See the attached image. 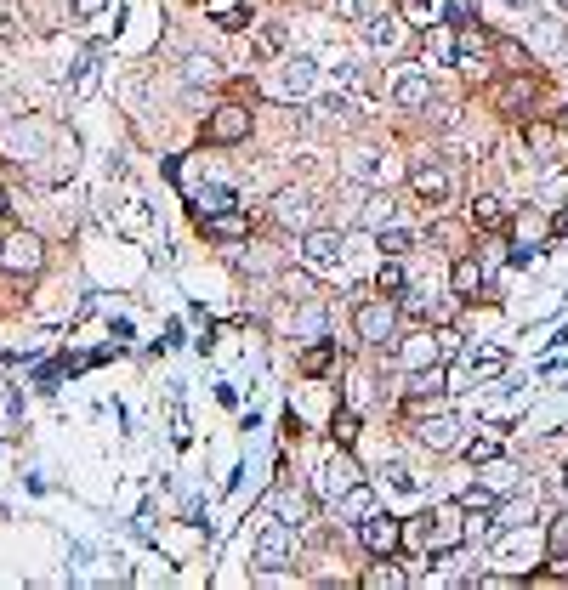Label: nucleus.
<instances>
[{
  "instance_id": "30",
  "label": "nucleus",
  "mask_w": 568,
  "mask_h": 590,
  "mask_svg": "<svg viewBox=\"0 0 568 590\" xmlns=\"http://www.w3.org/2000/svg\"><path fill=\"white\" fill-rule=\"evenodd\" d=\"M211 80H222V69H216V57L194 52L188 63H182V86H211Z\"/></svg>"
},
{
  "instance_id": "10",
  "label": "nucleus",
  "mask_w": 568,
  "mask_h": 590,
  "mask_svg": "<svg viewBox=\"0 0 568 590\" xmlns=\"http://www.w3.org/2000/svg\"><path fill=\"white\" fill-rule=\"evenodd\" d=\"M273 216H279L284 227H313V216H319V210H313V193L307 188H279L273 193Z\"/></svg>"
},
{
  "instance_id": "28",
  "label": "nucleus",
  "mask_w": 568,
  "mask_h": 590,
  "mask_svg": "<svg viewBox=\"0 0 568 590\" xmlns=\"http://www.w3.org/2000/svg\"><path fill=\"white\" fill-rule=\"evenodd\" d=\"M546 556H551V573H568V511L557 522H551L546 534Z\"/></svg>"
},
{
  "instance_id": "36",
  "label": "nucleus",
  "mask_w": 568,
  "mask_h": 590,
  "mask_svg": "<svg viewBox=\"0 0 568 590\" xmlns=\"http://www.w3.org/2000/svg\"><path fill=\"white\" fill-rule=\"evenodd\" d=\"M364 585H370V590H381V585H404V568H392V556H381V568L364 573Z\"/></svg>"
},
{
  "instance_id": "26",
  "label": "nucleus",
  "mask_w": 568,
  "mask_h": 590,
  "mask_svg": "<svg viewBox=\"0 0 568 590\" xmlns=\"http://www.w3.org/2000/svg\"><path fill=\"white\" fill-rule=\"evenodd\" d=\"M540 205H546V210H563L568 205V171H563V165H551V171L540 176Z\"/></svg>"
},
{
  "instance_id": "40",
  "label": "nucleus",
  "mask_w": 568,
  "mask_h": 590,
  "mask_svg": "<svg viewBox=\"0 0 568 590\" xmlns=\"http://www.w3.org/2000/svg\"><path fill=\"white\" fill-rule=\"evenodd\" d=\"M336 12L347 23H370L375 18V0H336Z\"/></svg>"
},
{
  "instance_id": "32",
  "label": "nucleus",
  "mask_w": 568,
  "mask_h": 590,
  "mask_svg": "<svg viewBox=\"0 0 568 590\" xmlns=\"http://www.w3.org/2000/svg\"><path fill=\"white\" fill-rule=\"evenodd\" d=\"M375 290H381V295H392V301L404 295V261H398V256H387V261H381V278H375Z\"/></svg>"
},
{
  "instance_id": "14",
  "label": "nucleus",
  "mask_w": 568,
  "mask_h": 590,
  "mask_svg": "<svg viewBox=\"0 0 568 590\" xmlns=\"http://www.w3.org/2000/svg\"><path fill=\"white\" fill-rule=\"evenodd\" d=\"M319 471H324V477H319V488L330 494V500H341V494H347V488L358 483V466H353V454H347V449H341V454H330V460H324Z\"/></svg>"
},
{
  "instance_id": "21",
  "label": "nucleus",
  "mask_w": 568,
  "mask_h": 590,
  "mask_svg": "<svg viewBox=\"0 0 568 590\" xmlns=\"http://www.w3.org/2000/svg\"><path fill=\"white\" fill-rule=\"evenodd\" d=\"M262 511H279V522H290V528H302V522L313 517V500H307V494H273V500H267Z\"/></svg>"
},
{
  "instance_id": "22",
  "label": "nucleus",
  "mask_w": 568,
  "mask_h": 590,
  "mask_svg": "<svg viewBox=\"0 0 568 590\" xmlns=\"http://www.w3.org/2000/svg\"><path fill=\"white\" fill-rule=\"evenodd\" d=\"M353 176H364L370 188H387V176H392V159L381 154V148H364V154L353 159Z\"/></svg>"
},
{
  "instance_id": "24",
  "label": "nucleus",
  "mask_w": 568,
  "mask_h": 590,
  "mask_svg": "<svg viewBox=\"0 0 568 590\" xmlns=\"http://www.w3.org/2000/svg\"><path fill=\"white\" fill-rule=\"evenodd\" d=\"M392 97H398V108H426L432 103V80H426V74H404Z\"/></svg>"
},
{
  "instance_id": "19",
  "label": "nucleus",
  "mask_w": 568,
  "mask_h": 590,
  "mask_svg": "<svg viewBox=\"0 0 568 590\" xmlns=\"http://www.w3.org/2000/svg\"><path fill=\"white\" fill-rule=\"evenodd\" d=\"M313 80H319V63H313V57H284V91H290V97H307Z\"/></svg>"
},
{
  "instance_id": "34",
  "label": "nucleus",
  "mask_w": 568,
  "mask_h": 590,
  "mask_svg": "<svg viewBox=\"0 0 568 590\" xmlns=\"http://www.w3.org/2000/svg\"><path fill=\"white\" fill-rule=\"evenodd\" d=\"M205 233H216V239H245V216L239 210H228V216H211V222H199Z\"/></svg>"
},
{
  "instance_id": "23",
  "label": "nucleus",
  "mask_w": 568,
  "mask_h": 590,
  "mask_svg": "<svg viewBox=\"0 0 568 590\" xmlns=\"http://www.w3.org/2000/svg\"><path fill=\"white\" fill-rule=\"evenodd\" d=\"M506 534H512V528H506ZM529 545H534V534H529V522H523V539H500V562H506V568H512V573H523V568H529Z\"/></svg>"
},
{
  "instance_id": "18",
  "label": "nucleus",
  "mask_w": 568,
  "mask_h": 590,
  "mask_svg": "<svg viewBox=\"0 0 568 590\" xmlns=\"http://www.w3.org/2000/svg\"><path fill=\"white\" fill-rule=\"evenodd\" d=\"M483 267L478 261H455V273H449V295H455V301H478V290H483Z\"/></svg>"
},
{
  "instance_id": "17",
  "label": "nucleus",
  "mask_w": 568,
  "mask_h": 590,
  "mask_svg": "<svg viewBox=\"0 0 568 590\" xmlns=\"http://www.w3.org/2000/svg\"><path fill=\"white\" fill-rule=\"evenodd\" d=\"M398 18H404L409 29H421V35H426L432 23L449 18V6H444V0H398Z\"/></svg>"
},
{
  "instance_id": "16",
  "label": "nucleus",
  "mask_w": 568,
  "mask_h": 590,
  "mask_svg": "<svg viewBox=\"0 0 568 590\" xmlns=\"http://www.w3.org/2000/svg\"><path fill=\"white\" fill-rule=\"evenodd\" d=\"M404 29H409V23L398 18V12H392V18H387V12H375V18L364 23V35H370V46H375V52H398V40H404Z\"/></svg>"
},
{
  "instance_id": "5",
  "label": "nucleus",
  "mask_w": 568,
  "mask_h": 590,
  "mask_svg": "<svg viewBox=\"0 0 568 590\" xmlns=\"http://www.w3.org/2000/svg\"><path fill=\"white\" fill-rule=\"evenodd\" d=\"M245 137H250V108L245 103H222L211 120H205V142H211V148H233V142H245Z\"/></svg>"
},
{
  "instance_id": "9",
  "label": "nucleus",
  "mask_w": 568,
  "mask_h": 590,
  "mask_svg": "<svg viewBox=\"0 0 568 590\" xmlns=\"http://www.w3.org/2000/svg\"><path fill=\"white\" fill-rule=\"evenodd\" d=\"M551 227H557V222H551L546 205L517 210V216H512V244H517V250H540V244L551 239Z\"/></svg>"
},
{
  "instance_id": "45",
  "label": "nucleus",
  "mask_w": 568,
  "mask_h": 590,
  "mask_svg": "<svg viewBox=\"0 0 568 590\" xmlns=\"http://www.w3.org/2000/svg\"><path fill=\"white\" fill-rule=\"evenodd\" d=\"M523 137H529V148H551V125H529Z\"/></svg>"
},
{
  "instance_id": "6",
  "label": "nucleus",
  "mask_w": 568,
  "mask_h": 590,
  "mask_svg": "<svg viewBox=\"0 0 568 590\" xmlns=\"http://www.w3.org/2000/svg\"><path fill=\"white\" fill-rule=\"evenodd\" d=\"M358 534H364V551L370 556H398V545H404V522L375 511V517L358 522Z\"/></svg>"
},
{
  "instance_id": "15",
  "label": "nucleus",
  "mask_w": 568,
  "mask_h": 590,
  "mask_svg": "<svg viewBox=\"0 0 568 590\" xmlns=\"http://www.w3.org/2000/svg\"><path fill=\"white\" fill-rule=\"evenodd\" d=\"M398 358H404L409 369H426V364H438V358H444V341H438L432 330H426V335H404V341H398Z\"/></svg>"
},
{
  "instance_id": "20",
  "label": "nucleus",
  "mask_w": 568,
  "mask_h": 590,
  "mask_svg": "<svg viewBox=\"0 0 568 590\" xmlns=\"http://www.w3.org/2000/svg\"><path fill=\"white\" fill-rule=\"evenodd\" d=\"M336 511H341V522H364V517H375V488L353 483V488H347V494L336 500Z\"/></svg>"
},
{
  "instance_id": "42",
  "label": "nucleus",
  "mask_w": 568,
  "mask_h": 590,
  "mask_svg": "<svg viewBox=\"0 0 568 590\" xmlns=\"http://www.w3.org/2000/svg\"><path fill=\"white\" fill-rule=\"evenodd\" d=\"M330 432H336V443H341V449H353V437H358V415H353V409H341Z\"/></svg>"
},
{
  "instance_id": "38",
  "label": "nucleus",
  "mask_w": 568,
  "mask_h": 590,
  "mask_svg": "<svg viewBox=\"0 0 568 590\" xmlns=\"http://www.w3.org/2000/svg\"><path fill=\"white\" fill-rule=\"evenodd\" d=\"M472 222H478V227H500V205H495V193H478V199H472Z\"/></svg>"
},
{
  "instance_id": "12",
  "label": "nucleus",
  "mask_w": 568,
  "mask_h": 590,
  "mask_svg": "<svg viewBox=\"0 0 568 590\" xmlns=\"http://www.w3.org/2000/svg\"><path fill=\"white\" fill-rule=\"evenodd\" d=\"M188 199H194V216H199V222H211V216H228V210H239V193H233L228 182H205V188H194Z\"/></svg>"
},
{
  "instance_id": "43",
  "label": "nucleus",
  "mask_w": 568,
  "mask_h": 590,
  "mask_svg": "<svg viewBox=\"0 0 568 590\" xmlns=\"http://www.w3.org/2000/svg\"><path fill=\"white\" fill-rule=\"evenodd\" d=\"M324 369H330V347H313L302 358V375H324Z\"/></svg>"
},
{
  "instance_id": "11",
  "label": "nucleus",
  "mask_w": 568,
  "mask_h": 590,
  "mask_svg": "<svg viewBox=\"0 0 568 590\" xmlns=\"http://www.w3.org/2000/svg\"><path fill=\"white\" fill-rule=\"evenodd\" d=\"M290 522H279V528H262V539H256V568L262 573H279L284 562H290Z\"/></svg>"
},
{
  "instance_id": "33",
  "label": "nucleus",
  "mask_w": 568,
  "mask_h": 590,
  "mask_svg": "<svg viewBox=\"0 0 568 590\" xmlns=\"http://www.w3.org/2000/svg\"><path fill=\"white\" fill-rule=\"evenodd\" d=\"M290 330H296V341H319V335H324V313H319V307H296V324H290Z\"/></svg>"
},
{
  "instance_id": "46",
  "label": "nucleus",
  "mask_w": 568,
  "mask_h": 590,
  "mask_svg": "<svg viewBox=\"0 0 568 590\" xmlns=\"http://www.w3.org/2000/svg\"><path fill=\"white\" fill-rule=\"evenodd\" d=\"M103 6H108V0H74V18H97Z\"/></svg>"
},
{
  "instance_id": "2",
  "label": "nucleus",
  "mask_w": 568,
  "mask_h": 590,
  "mask_svg": "<svg viewBox=\"0 0 568 590\" xmlns=\"http://www.w3.org/2000/svg\"><path fill=\"white\" fill-rule=\"evenodd\" d=\"M302 261L313 273H341V261H347V239H341L336 227H307L302 233Z\"/></svg>"
},
{
  "instance_id": "44",
  "label": "nucleus",
  "mask_w": 568,
  "mask_h": 590,
  "mask_svg": "<svg viewBox=\"0 0 568 590\" xmlns=\"http://www.w3.org/2000/svg\"><path fill=\"white\" fill-rule=\"evenodd\" d=\"M256 46H262V52H279V46H284V29H279V23H267V29H262V40H256Z\"/></svg>"
},
{
  "instance_id": "29",
  "label": "nucleus",
  "mask_w": 568,
  "mask_h": 590,
  "mask_svg": "<svg viewBox=\"0 0 568 590\" xmlns=\"http://www.w3.org/2000/svg\"><path fill=\"white\" fill-rule=\"evenodd\" d=\"M358 216H364V227H387V222H392V193H387V188H370V193H364V210H358Z\"/></svg>"
},
{
  "instance_id": "4",
  "label": "nucleus",
  "mask_w": 568,
  "mask_h": 590,
  "mask_svg": "<svg viewBox=\"0 0 568 590\" xmlns=\"http://www.w3.org/2000/svg\"><path fill=\"white\" fill-rule=\"evenodd\" d=\"M52 137H57V131H52L46 120H23V125H12V131H6L0 142H6V154L18 159V165H35V159L52 148Z\"/></svg>"
},
{
  "instance_id": "7",
  "label": "nucleus",
  "mask_w": 568,
  "mask_h": 590,
  "mask_svg": "<svg viewBox=\"0 0 568 590\" xmlns=\"http://www.w3.org/2000/svg\"><path fill=\"white\" fill-rule=\"evenodd\" d=\"M409 188H415V199H426V205L438 210L449 193H455V176H449L444 165H426L421 159V165H409Z\"/></svg>"
},
{
  "instance_id": "37",
  "label": "nucleus",
  "mask_w": 568,
  "mask_h": 590,
  "mask_svg": "<svg viewBox=\"0 0 568 590\" xmlns=\"http://www.w3.org/2000/svg\"><path fill=\"white\" fill-rule=\"evenodd\" d=\"M483 488H489V494H506V488H517L512 466H506V460H489V477H483Z\"/></svg>"
},
{
  "instance_id": "41",
  "label": "nucleus",
  "mask_w": 568,
  "mask_h": 590,
  "mask_svg": "<svg viewBox=\"0 0 568 590\" xmlns=\"http://www.w3.org/2000/svg\"><path fill=\"white\" fill-rule=\"evenodd\" d=\"M216 29L239 35V29H250V12H245V6H222V12H216Z\"/></svg>"
},
{
  "instance_id": "31",
  "label": "nucleus",
  "mask_w": 568,
  "mask_h": 590,
  "mask_svg": "<svg viewBox=\"0 0 568 590\" xmlns=\"http://www.w3.org/2000/svg\"><path fill=\"white\" fill-rule=\"evenodd\" d=\"M375 244H381V256H404L409 244H415V233L398 227V222H387V227H375Z\"/></svg>"
},
{
  "instance_id": "27",
  "label": "nucleus",
  "mask_w": 568,
  "mask_h": 590,
  "mask_svg": "<svg viewBox=\"0 0 568 590\" xmlns=\"http://www.w3.org/2000/svg\"><path fill=\"white\" fill-rule=\"evenodd\" d=\"M529 40H534V52H546V57H557V52H563V23H557V18H534Z\"/></svg>"
},
{
  "instance_id": "13",
  "label": "nucleus",
  "mask_w": 568,
  "mask_h": 590,
  "mask_svg": "<svg viewBox=\"0 0 568 590\" xmlns=\"http://www.w3.org/2000/svg\"><path fill=\"white\" fill-rule=\"evenodd\" d=\"M489 52H495V40L483 35V29H461V35H455V69L478 74L483 63H489Z\"/></svg>"
},
{
  "instance_id": "3",
  "label": "nucleus",
  "mask_w": 568,
  "mask_h": 590,
  "mask_svg": "<svg viewBox=\"0 0 568 590\" xmlns=\"http://www.w3.org/2000/svg\"><path fill=\"white\" fill-rule=\"evenodd\" d=\"M0 267H6V273H40V267H46V239L29 233V227L6 233V239H0Z\"/></svg>"
},
{
  "instance_id": "25",
  "label": "nucleus",
  "mask_w": 568,
  "mask_h": 590,
  "mask_svg": "<svg viewBox=\"0 0 568 590\" xmlns=\"http://www.w3.org/2000/svg\"><path fill=\"white\" fill-rule=\"evenodd\" d=\"M426 63H455V29H449V23H432V29H426Z\"/></svg>"
},
{
  "instance_id": "49",
  "label": "nucleus",
  "mask_w": 568,
  "mask_h": 590,
  "mask_svg": "<svg viewBox=\"0 0 568 590\" xmlns=\"http://www.w3.org/2000/svg\"><path fill=\"white\" fill-rule=\"evenodd\" d=\"M0 210H6V188H0Z\"/></svg>"
},
{
  "instance_id": "35",
  "label": "nucleus",
  "mask_w": 568,
  "mask_h": 590,
  "mask_svg": "<svg viewBox=\"0 0 568 590\" xmlns=\"http://www.w3.org/2000/svg\"><path fill=\"white\" fill-rule=\"evenodd\" d=\"M466 460H472V466H489V460H500V437H472V443H466Z\"/></svg>"
},
{
  "instance_id": "47",
  "label": "nucleus",
  "mask_w": 568,
  "mask_h": 590,
  "mask_svg": "<svg viewBox=\"0 0 568 590\" xmlns=\"http://www.w3.org/2000/svg\"><path fill=\"white\" fill-rule=\"evenodd\" d=\"M557 488H563V500H568V466H563V471H557Z\"/></svg>"
},
{
  "instance_id": "8",
  "label": "nucleus",
  "mask_w": 568,
  "mask_h": 590,
  "mask_svg": "<svg viewBox=\"0 0 568 590\" xmlns=\"http://www.w3.org/2000/svg\"><path fill=\"white\" fill-rule=\"evenodd\" d=\"M409 415H415V437H421L426 449H449V443H455V415H449V409H426V403H415Z\"/></svg>"
},
{
  "instance_id": "48",
  "label": "nucleus",
  "mask_w": 568,
  "mask_h": 590,
  "mask_svg": "<svg viewBox=\"0 0 568 590\" xmlns=\"http://www.w3.org/2000/svg\"><path fill=\"white\" fill-rule=\"evenodd\" d=\"M551 6H557V12H568V0H551Z\"/></svg>"
},
{
  "instance_id": "39",
  "label": "nucleus",
  "mask_w": 568,
  "mask_h": 590,
  "mask_svg": "<svg viewBox=\"0 0 568 590\" xmlns=\"http://www.w3.org/2000/svg\"><path fill=\"white\" fill-rule=\"evenodd\" d=\"M472 369H478V375H500V369H506V352L478 347V352H472Z\"/></svg>"
},
{
  "instance_id": "1",
  "label": "nucleus",
  "mask_w": 568,
  "mask_h": 590,
  "mask_svg": "<svg viewBox=\"0 0 568 590\" xmlns=\"http://www.w3.org/2000/svg\"><path fill=\"white\" fill-rule=\"evenodd\" d=\"M353 330L370 341V347H398V307H392V295L381 301H364L353 313Z\"/></svg>"
}]
</instances>
